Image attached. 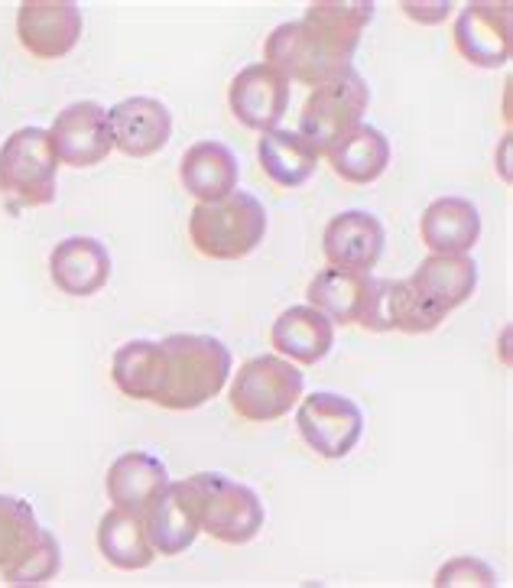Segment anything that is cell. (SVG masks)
Instances as JSON below:
<instances>
[{"label": "cell", "mask_w": 513, "mask_h": 588, "mask_svg": "<svg viewBox=\"0 0 513 588\" xmlns=\"http://www.w3.org/2000/svg\"><path fill=\"white\" fill-rule=\"evenodd\" d=\"M371 20V0H315L306 7V17L280 23L267 36L263 65L280 72L286 82L315 88L351 69L354 49Z\"/></svg>", "instance_id": "cell-1"}, {"label": "cell", "mask_w": 513, "mask_h": 588, "mask_svg": "<svg viewBox=\"0 0 513 588\" xmlns=\"http://www.w3.org/2000/svg\"><path fill=\"white\" fill-rule=\"evenodd\" d=\"M163 384L153 403L166 410H199L221 394L231 374V351L221 338L176 332L163 338Z\"/></svg>", "instance_id": "cell-2"}, {"label": "cell", "mask_w": 513, "mask_h": 588, "mask_svg": "<svg viewBox=\"0 0 513 588\" xmlns=\"http://www.w3.org/2000/svg\"><path fill=\"white\" fill-rule=\"evenodd\" d=\"M267 234V212L251 192H231L221 202H199L189 215L195 251L212 260H241L254 254Z\"/></svg>", "instance_id": "cell-3"}, {"label": "cell", "mask_w": 513, "mask_h": 588, "mask_svg": "<svg viewBox=\"0 0 513 588\" xmlns=\"http://www.w3.org/2000/svg\"><path fill=\"white\" fill-rule=\"evenodd\" d=\"M195 514H199V530L208 533L218 543L244 546L251 543L263 530V501L254 488L241 485L228 475L218 472H199L186 478Z\"/></svg>", "instance_id": "cell-4"}, {"label": "cell", "mask_w": 513, "mask_h": 588, "mask_svg": "<svg viewBox=\"0 0 513 588\" xmlns=\"http://www.w3.org/2000/svg\"><path fill=\"white\" fill-rule=\"evenodd\" d=\"M302 371L280 355L244 361L231 384V410L247 423H273L302 400Z\"/></svg>", "instance_id": "cell-5"}, {"label": "cell", "mask_w": 513, "mask_h": 588, "mask_svg": "<svg viewBox=\"0 0 513 588\" xmlns=\"http://www.w3.org/2000/svg\"><path fill=\"white\" fill-rule=\"evenodd\" d=\"M56 150L49 130L20 127L0 147V195L17 199L20 205L56 202Z\"/></svg>", "instance_id": "cell-6"}, {"label": "cell", "mask_w": 513, "mask_h": 588, "mask_svg": "<svg viewBox=\"0 0 513 588\" xmlns=\"http://www.w3.org/2000/svg\"><path fill=\"white\" fill-rule=\"evenodd\" d=\"M367 104H371V88H367L364 78L354 69L338 72L328 82L312 88L299 114V134L322 153L338 137H345L348 130L361 124Z\"/></svg>", "instance_id": "cell-7"}, {"label": "cell", "mask_w": 513, "mask_h": 588, "mask_svg": "<svg viewBox=\"0 0 513 588\" xmlns=\"http://www.w3.org/2000/svg\"><path fill=\"white\" fill-rule=\"evenodd\" d=\"M302 442L322 459H345L364 436V413L351 397L315 390L296 410Z\"/></svg>", "instance_id": "cell-8"}, {"label": "cell", "mask_w": 513, "mask_h": 588, "mask_svg": "<svg viewBox=\"0 0 513 588\" xmlns=\"http://www.w3.org/2000/svg\"><path fill=\"white\" fill-rule=\"evenodd\" d=\"M49 140H52V150H56V160L65 166L85 169L108 160V153L114 150L108 108H101L98 101L69 104L52 121Z\"/></svg>", "instance_id": "cell-9"}, {"label": "cell", "mask_w": 513, "mask_h": 588, "mask_svg": "<svg viewBox=\"0 0 513 588\" xmlns=\"http://www.w3.org/2000/svg\"><path fill=\"white\" fill-rule=\"evenodd\" d=\"M455 49L478 69H501L513 52V13L510 4L475 0L462 7L455 20Z\"/></svg>", "instance_id": "cell-10"}, {"label": "cell", "mask_w": 513, "mask_h": 588, "mask_svg": "<svg viewBox=\"0 0 513 588\" xmlns=\"http://www.w3.org/2000/svg\"><path fill=\"white\" fill-rule=\"evenodd\" d=\"M82 36V7L75 0H23L17 39L36 59H62Z\"/></svg>", "instance_id": "cell-11"}, {"label": "cell", "mask_w": 513, "mask_h": 588, "mask_svg": "<svg viewBox=\"0 0 513 588\" xmlns=\"http://www.w3.org/2000/svg\"><path fill=\"white\" fill-rule=\"evenodd\" d=\"M449 312L416 290L410 280H377L371 312L364 316L367 332H406V335H426L436 332Z\"/></svg>", "instance_id": "cell-12"}, {"label": "cell", "mask_w": 513, "mask_h": 588, "mask_svg": "<svg viewBox=\"0 0 513 588\" xmlns=\"http://www.w3.org/2000/svg\"><path fill=\"white\" fill-rule=\"evenodd\" d=\"M228 104H231V114L244 127L263 134V130H273L283 121V114L289 108V82L263 62L247 65V69L234 75V82L228 88Z\"/></svg>", "instance_id": "cell-13"}, {"label": "cell", "mask_w": 513, "mask_h": 588, "mask_svg": "<svg viewBox=\"0 0 513 588\" xmlns=\"http://www.w3.org/2000/svg\"><path fill=\"white\" fill-rule=\"evenodd\" d=\"M384 244H387V231L380 225V218H374L371 212H358V208L335 215L322 234L325 260L338 270L371 273L380 254H384Z\"/></svg>", "instance_id": "cell-14"}, {"label": "cell", "mask_w": 513, "mask_h": 588, "mask_svg": "<svg viewBox=\"0 0 513 588\" xmlns=\"http://www.w3.org/2000/svg\"><path fill=\"white\" fill-rule=\"evenodd\" d=\"M114 147L124 156H143L160 153L169 137H173V114L163 101L156 98H124L108 111Z\"/></svg>", "instance_id": "cell-15"}, {"label": "cell", "mask_w": 513, "mask_h": 588, "mask_svg": "<svg viewBox=\"0 0 513 588\" xmlns=\"http://www.w3.org/2000/svg\"><path fill=\"white\" fill-rule=\"evenodd\" d=\"M49 277L65 296H95L111 280V254L98 238H65L49 254Z\"/></svg>", "instance_id": "cell-16"}, {"label": "cell", "mask_w": 513, "mask_h": 588, "mask_svg": "<svg viewBox=\"0 0 513 588\" xmlns=\"http://www.w3.org/2000/svg\"><path fill=\"white\" fill-rule=\"evenodd\" d=\"M377 277L361 270H319L309 283V306L325 312L335 325H361L374 303Z\"/></svg>", "instance_id": "cell-17"}, {"label": "cell", "mask_w": 513, "mask_h": 588, "mask_svg": "<svg viewBox=\"0 0 513 588\" xmlns=\"http://www.w3.org/2000/svg\"><path fill=\"white\" fill-rule=\"evenodd\" d=\"M143 527H147V537L160 556H179L189 550L202 530L186 481L166 485L156 494V501L143 514Z\"/></svg>", "instance_id": "cell-18"}, {"label": "cell", "mask_w": 513, "mask_h": 588, "mask_svg": "<svg viewBox=\"0 0 513 588\" xmlns=\"http://www.w3.org/2000/svg\"><path fill=\"white\" fill-rule=\"evenodd\" d=\"M241 163L231 147L218 140H199L182 153L179 160V182L199 202H221L231 192H238Z\"/></svg>", "instance_id": "cell-19"}, {"label": "cell", "mask_w": 513, "mask_h": 588, "mask_svg": "<svg viewBox=\"0 0 513 588\" xmlns=\"http://www.w3.org/2000/svg\"><path fill=\"white\" fill-rule=\"evenodd\" d=\"M276 355L296 364H319L335 345V322L315 306H289L270 329Z\"/></svg>", "instance_id": "cell-20"}, {"label": "cell", "mask_w": 513, "mask_h": 588, "mask_svg": "<svg viewBox=\"0 0 513 588\" xmlns=\"http://www.w3.org/2000/svg\"><path fill=\"white\" fill-rule=\"evenodd\" d=\"M419 238L432 254H468L481 238V212L462 195H442L419 218Z\"/></svg>", "instance_id": "cell-21"}, {"label": "cell", "mask_w": 513, "mask_h": 588, "mask_svg": "<svg viewBox=\"0 0 513 588\" xmlns=\"http://www.w3.org/2000/svg\"><path fill=\"white\" fill-rule=\"evenodd\" d=\"M166 485H169L166 465L150 452H124L121 459L111 462L108 478H104L111 504L137 517L147 514V507L156 501V494Z\"/></svg>", "instance_id": "cell-22"}, {"label": "cell", "mask_w": 513, "mask_h": 588, "mask_svg": "<svg viewBox=\"0 0 513 588\" xmlns=\"http://www.w3.org/2000/svg\"><path fill=\"white\" fill-rule=\"evenodd\" d=\"M319 150L299 134V130H263L257 140V160L270 182L283 189H299L319 169Z\"/></svg>", "instance_id": "cell-23"}, {"label": "cell", "mask_w": 513, "mask_h": 588, "mask_svg": "<svg viewBox=\"0 0 513 588\" xmlns=\"http://www.w3.org/2000/svg\"><path fill=\"white\" fill-rule=\"evenodd\" d=\"M410 283L429 303L452 312L458 306H465L471 293L478 290V264L468 254H429L413 270Z\"/></svg>", "instance_id": "cell-24"}, {"label": "cell", "mask_w": 513, "mask_h": 588, "mask_svg": "<svg viewBox=\"0 0 513 588\" xmlns=\"http://www.w3.org/2000/svg\"><path fill=\"white\" fill-rule=\"evenodd\" d=\"M322 153L328 156L335 173L345 182H351V186L377 182L390 166V140L371 124H358L354 130H348L345 137H338L332 147H325Z\"/></svg>", "instance_id": "cell-25"}, {"label": "cell", "mask_w": 513, "mask_h": 588, "mask_svg": "<svg viewBox=\"0 0 513 588\" xmlns=\"http://www.w3.org/2000/svg\"><path fill=\"white\" fill-rule=\"evenodd\" d=\"M98 550L114 569H124V572L147 569L156 559V550L147 537V527H143V517L127 514V511H121V507H114V511L101 517Z\"/></svg>", "instance_id": "cell-26"}, {"label": "cell", "mask_w": 513, "mask_h": 588, "mask_svg": "<svg viewBox=\"0 0 513 588\" xmlns=\"http://www.w3.org/2000/svg\"><path fill=\"white\" fill-rule=\"evenodd\" d=\"M111 381L124 397L153 403L163 384V345L150 338L121 345L111 358Z\"/></svg>", "instance_id": "cell-27"}, {"label": "cell", "mask_w": 513, "mask_h": 588, "mask_svg": "<svg viewBox=\"0 0 513 588\" xmlns=\"http://www.w3.org/2000/svg\"><path fill=\"white\" fill-rule=\"evenodd\" d=\"M39 533L43 527H39L33 507L13 494H0V569L17 563L39 540Z\"/></svg>", "instance_id": "cell-28"}, {"label": "cell", "mask_w": 513, "mask_h": 588, "mask_svg": "<svg viewBox=\"0 0 513 588\" xmlns=\"http://www.w3.org/2000/svg\"><path fill=\"white\" fill-rule=\"evenodd\" d=\"M59 569H62L59 540L52 537L49 530H43L39 533V540L17 559V563L0 569V576H4V582L13 588H36V585H46L56 579Z\"/></svg>", "instance_id": "cell-29"}, {"label": "cell", "mask_w": 513, "mask_h": 588, "mask_svg": "<svg viewBox=\"0 0 513 588\" xmlns=\"http://www.w3.org/2000/svg\"><path fill=\"white\" fill-rule=\"evenodd\" d=\"M432 585H436V588H455V585H484V588H491V585H497V576H494V569L488 563H481V559L458 556V559L445 563L436 572Z\"/></svg>", "instance_id": "cell-30"}, {"label": "cell", "mask_w": 513, "mask_h": 588, "mask_svg": "<svg viewBox=\"0 0 513 588\" xmlns=\"http://www.w3.org/2000/svg\"><path fill=\"white\" fill-rule=\"evenodd\" d=\"M403 10H406V17H413L419 23H439L449 17L452 4H403Z\"/></svg>", "instance_id": "cell-31"}]
</instances>
